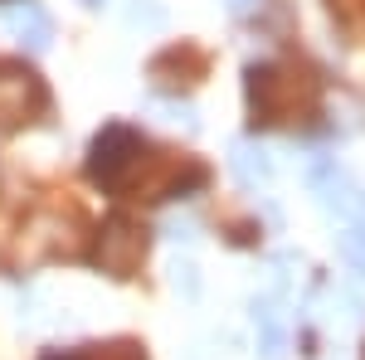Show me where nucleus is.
Masks as SVG:
<instances>
[{
  "mask_svg": "<svg viewBox=\"0 0 365 360\" xmlns=\"http://www.w3.org/2000/svg\"><path fill=\"white\" fill-rule=\"evenodd\" d=\"M141 151V137L137 132H127V127H108L98 146H93V180H103V185H117L122 180V170L132 166V156Z\"/></svg>",
  "mask_w": 365,
  "mask_h": 360,
  "instance_id": "1",
  "label": "nucleus"
},
{
  "mask_svg": "<svg viewBox=\"0 0 365 360\" xmlns=\"http://www.w3.org/2000/svg\"><path fill=\"white\" fill-rule=\"evenodd\" d=\"M5 25L15 29L29 49H44V44H49V20H44V10H39V5H29V0L5 10Z\"/></svg>",
  "mask_w": 365,
  "mask_h": 360,
  "instance_id": "2",
  "label": "nucleus"
},
{
  "mask_svg": "<svg viewBox=\"0 0 365 360\" xmlns=\"http://www.w3.org/2000/svg\"><path fill=\"white\" fill-rule=\"evenodd\" d=\"M234 170H239L244 180H263V175L273 170V161H268L263 146H258V151H253V146H239V151H234Z\"/></svg>",
  "mask_w": 365,
  "mask_h": 360,
  "instance_id": "3",
  "label": "nucleus"
},
{
  "mask_svg": "<svg viewBox=\"0 0 365 360\" xmlns=\"http://www.w3.org/2000/svg\"><path fill=\"white\" fill-rule=\"evenodd\" d=\"M341 253H346V263H351L356 273H365V220L351 224V229L341 234Z\"/></svg>",
  "mask_w": 365,
  "mask_h": 360,
  "instance_id": "4",
  "label": "nucleus"
},
{
  "mask_svg": "<svg viewBox=\"0 0 365 360\" xmlns=\"http://www.w3.org/2000/svg\"><path fill=\"white\" fill-rule=\"evenodd\" d=\"M88 5H103V0H88Z\"/></svg>",
  "mask_w": 365,
  "mask_h": 360,
  "instance_id": "5",
  "label": "nucleus"
}]
</instances>
